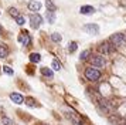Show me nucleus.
I'll return each instance as SVG.
<instances>
[{
	"mask_svg": "<svg viewBox=\"0 0 126 125\" xmlns=\"http://www.w3.org/2000/svg\"><path fill=\"white\" fill-rule=\"evenodd\" d=\"M85 78L89 80V81H98V80L101 78V71L99 70H96V68H85Z\"/></svg>",
	"mask_w": 126,
	"mask_h": 125,
	"instance_id": "obj_1",
	"label": "nucleus"
},
{
	"mask_svg": "<svg viewBox=\"0 0 126 125\" xmlns=\"http://www.w3.org/2000/svg\"><path fill=\"white\" fill-rule=\"evenodd\" d=\"M110 41L113 43V45H118V47H122V45L126 44V36L122 33H116L110 37Z\"/></svg>",
	"mask_w": 126,
	"mask_h": 125,
	"instance_id": "obj_2",
	"label": "nucleus"
},
{
	"mask_svg": "<svg viewBox=\"0 0 126 125\" xmlns=\"http://www.w3.org/2000/svg\"><path fill=\"white\" fill-rule=\"evenodd\" d=\"M41 23H43V17L40 14H37V13H33L31 16H30V24H31V27L33 28H37L41 26Z\"/></svg>",
	"mask_w": 126,
	"mask_h": 125,
	"instance_id": "obj_3",
	"label": "nucleus"
},
{
	"mask_svg": "<svg viewBox=\"0 0 126 125\" xmlns=\"http://www.w3.org/2000/svg\"><path fill=\"white\" fill-rule=\"evenodd\" d=\"M91 64L92 65H95V67H98V68H101V67L105 65V58H103L102 56H92Z\"/></svg>",
	"mask_w": 126,
	"mask_h": 125,
	"instance_id": "obj_4",
	"label": "nucleus"
},
{
	"mask_svg": "<svg viewBox=\"0 0 126 125\" xmlns=\"http://www.w3.org/2000/svg\"><path fill=\"white\" fill-rule=\"evenodd\" d=\"M84 31L96 36V34H99V26L98 24H85L84 26Z\"/></svg>",
	"mask_w": 126,
	"mask_h": 125,
	"instance_id": "obj_5",
	"label": "nucleus"
},
{
	"mask_svg": "<svg viewBox=\"0 0 126 125\" xmlns=\"http://www.w3.org/2000/svg\"><path fill=\"white\" fill-rule=\"evenodd\" d=\"M18 43H21L23 45H29L31 43V37H30V34L27 31H23V33H20L18 36Z\"/></svg>",
	"mask_w": 126,
	"mask_h": 125,
	"instance_id": "obj_6",
	"label": "nucleus"
},
{
	"mask_svg": "<svg viewBox=\"0 0 126 125\" xmlns=\"http://www.w3.org/2000/svg\"><path fill=\"white\" fill-rule=\"evenodd\" d=\"M10 100H12L14 104H23L24 102V97L18 92H12L10 94Z\"/></svg>",
	"mask_w": 126,
	"mask_h": 125,
	"instance_id": "obj_7",
	"label": "nucleus"
},
{
	"mask_svg": "<svg viewBox=\"0 0 126 125\" xmlns=\"http://www.w3.org/2000/svg\"><path fill=\"white\" fill-rule=\"evenodd\" d=\"M99 51L103 53V54H110L113 51V45L108 44V43H102V44L99 45Z\"/></svg>",
	"mask_w": 126,
	"mask_h": 125,
	"instance_id": "obj_8",
	"label": "nucleus"
},
{
	"mask_svg": "<svg viewBox=\"0 0 126 125\" xmlns=\"http://www.w3.org/2000/svg\"><path fill=\"white\" fill-rule=\"evenodd\" d=\"M29 9L31 11H38L41 9V3L37 0H31V1H29Z\"/></svg>",
	"mask_w": 126,
	"mask_h": 125,
	"instance_id": "obj_9",
	"label": "nucleus"
},
{
	"mask_svg": "<svg viewBox=\"0 0 126 125\" xmlns=\"http://www.w3.org/2000/svg\"><path fill=\"white\" fill-rule=\"evenodd\" d=\"M79 13L81 14H92V13H95V9L92 6H82L79 9Z\"/></svg>",
	"mask_w": 126,
	"mask_h": 125,
	"instance_id": "obj_10",
	"label": "nucleus"
},
{
	"mask_svg": "<svg viewBox=\"0 0 126 125\" xmlns=\"http://www.w3.org/2000/svg\"><path fill=\"white\" fill-rule=\"evenodd\" d=\"M46 19H47V21L50 23V24L55 23V13H54V11L47 10V13H46Z\"/></svg>",
	"mask_w": 126,
	"mask_h": 125,
	"instance_id": "obj_11",
	"label": "nucleus"
},
{
	"mask_svg": "<svg viewBox=\"0 0 126 125\" xmlns=\"http://www.w3.org/2000/svg\"><path fill=\"white\" fill-rule=\"evenodd\" d=\"M9 54V48L4 44H0V58H6Z\"/></svg>",
	"mask_w": 126,
	"mask_h": 125,
	"instance_id": "obj_12",
	"label": "nucleus"
},
{
	"mask_svg": "<svg viewBox=\"0 0 126 125\" xmlns=\"http://www.w3.org/2000/svg\"><path fill=\"white\" fill-rule=\"evenodd\" d=\"M41 74H43V75H46V77H48V78H52V77H54V73H52L50 68H47V67L41 68Z\"/></svg>",
	"mask_w": 126,
	"mask_h": 125,
	"instance_id": "obj_13",
	"label": "nucleus"
},
{
	"mask_svg": "<svg viewBox=\"0 0 126 125\" xmlns=\"http://www.w3.org/2000/svg\"><path fill=\"white\" fill-rule=\"evenodd\" d=\"M30 61L31 62H40L41 61V56L38 53H31L30 54Z\"/></svg>",
	"mask_w": 126,
	"mask_h": 125,
	"instance_id": "obj_14",
	"label": "nucleus"
},
{
	"mask_svg": "<svg viewBox=\"0 0 126 125\" xmlns=\"http://www.w3.org/2000/svg\"><path fill=\"white\" fill-rule=\"evenodd\" d=\"M46 6H47V9H48L50 11H55L57 10V6L54 4L51 0H46Z\"/></svg>",
	"mask_w": 126,
	"mask_h": 125,
	"instance_id": "obj_15",
	"label": "nucleus"
},
{
	"mask_svg": "<svg viewBox=\"0 0 126 125\" xmlns=\"http://www.w3.org/2000/svg\"><path fill=\"white\" fill-rule=\"evenodd\" d=\"M51 40L52 41H55V43H60V41L63 40V37H61V34L60 33H52L51 34Z\"/></svg>",
	"mask_w": 126,
	"mask_h": 125,
	"instance_id": "obj_16",
	"label": "nucleus"
},
{
	"mask_svg": "<svg viewBox=\"0 0 126 125\" xmlns=\"http://www.w3.org/2000/svg\"><path fill=\"white\" fill-rule=\"evenodd\" d=\"M51 65H52V68H54L55 71H60V70H61V62L58 61V60H52Z\"/></svg>",
	"mask_w": 126,
	"mask_h": 125,
	"instance_id": "obj_17",
	"label": "nucleus"
},
{
	"mask_svg": "<svg viewBox=\"0 0 126 125\" xmlns=\"http://www.w3.org/2000/svg\"><path fill=\"white\" fill-rule=\"evenodd\" d=\"M77 47H78V44H77L75 41H71V43L68 44V51L69 53H74V51L77 50Z\"/></svg>",
	"mask_w": 126,
	"mask_h": 125,
	"instance_id": "obj_18",
	"label": "nucleus"
},
{
	"mask_svg": "<svg viewBox=\"0 0 126 125\" xmlns=\"http://www.w3.org/2000/svg\"><path fill=\"white\" fill-rule=\"evenodd\" d=\"M1 124L3 125H14V122H13V119L7 118V117H3L1 118Z\"/></svg>",
	"mask_w": 126,
	"mask_h": 125,
	"instance_id": "obj_19",
	"label": "nucleus"
},
{
	"mask_svg": "<svg viewBox=\"0 0 126 125\" xmlns=\"http://www.w3.org/2000/svg\"><path fill=\"white\" fill-rule=\"evenodd\" d=\"M9 13H10L14 19H16L17 16H20V13H18V10L16 9V7H10V9H9Z\"/></svg>",
	"mask_w": 126,
	"mask_h": 125,
	"instance_id": "obj_20",
	"label": "nucleus"
},
{
	"mask_svg": "<svg viewBox=\"0 0 126 125\" xmlns=\"http://www.w3.org/2000/svg\"><path fill=\"white\" fill-rule=\"evenodd\" d=\"M89 54H91V50H84L82 53H81V57H79V58L84 61V60H86V58H88V56H89Z\"/></svg>",
	"mask_w": 126,
	"mask_h": 125,
	"instance_id": "obj_21",
	"label": "nucleus"
},
{
	"mask_svg": "<svg viewBox=\"0 0 126 125\" xmlns=\"http://www.w3.org/2000/svg\"><path fill=\"white\" fill-rule=\"evenodd\" d=\"M16 21H17V24H18V26H23L24 23H26V19H24V17L21 16V14H20V16H17V17H16Z\"/></svg>",
	"mask_w": 126,
	"mask_h": 125,
	"instance_id": "obj_22",
	"label": "nucleus"
},
{
	"mask_svg": "<svg viewBox=\"0 0 126 125\" xmlns=\"http://www.w3.org/2000/svg\"><path fill=\"white\" fill-rule=\"evenodd\" d=\"M3 71H4L6 74H9V75H13V74H14V71H13L9 65H4V67H3Z\"/></svg>",
	"mask_w": 126,
	"mask_h": 125,
	"instance_id": "obj_23",
	"label": "nucleus"
},
{
	"mask_svg": "<svg viewBox=\"0 0 126 125\" xmlns=\"http://www.w3.org/2000/svg\"><path fill=\"white\" fill-rule=\"evenodd\" d=\"M26 104H27V105H30V107H34V105H35L33 98H27V102H26Z\"/></svg>",
	"mask_w": 126,
	"mask_h": 125,
	"instance_id": "obj_24",
	"label": "nucleus"
},
{
	"mask_svg": "<svg viewBox=\"0 0 126 125\" xmlns=\"http://www.w3.org/2000/svg\"><path fill=\"white\" fill-rule=\"evenodd\" d=\"M0 34H1V26H0Z\"/></svg>",
	"mask_w": 126,
	"mask_h": 125,
	"instance_id": "obj_25",
	"label": "nucleus"
}]
</instances>
